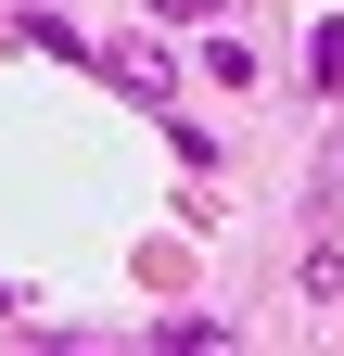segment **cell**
Listing matches in <instances>:
<instances>
[{
  "mask_svg": "<svg viewBox=\"0 0 344 356\" xmlns=\"http://www.w3.org/2000/svg\"><path fill=\"white\" fill-rule=\"evenodd\" d=\"M153 13H166V26H204V13H217V0H153Z\"/></svg>",
  "mask_w": 344,
  "mask_h": 356,
  "instance_id": "cell-1",
  "label": "cell"
}]
</instances>
